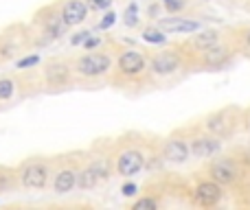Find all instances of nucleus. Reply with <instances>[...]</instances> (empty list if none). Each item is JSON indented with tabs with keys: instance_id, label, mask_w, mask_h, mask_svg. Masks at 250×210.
<instances>
[{
	"instance_id": "f3484780",
	"label": "nucleus",
	"mask_w": 250,
	"mask_h": 210,
	"mask_svg": "<svg viewBox=\"0 0 250 210\" xmlns=\"http://www.w3.org/2000/svg\"><path fill=\"white\" fill-rule=\"evenodd\" d=\"M143 38H145L147 42H151V44H163L165 42V35L160 33V31H151V29H147L145 33H143Z\"/></svg>"
},
{
	"instance_id": "f257e3e1",
	"label": "nucleus",
	"mask_w": 250,
	"mask_h": 210,
	"mask_svg": "<svg viewBox=\"0 0 250 210\" xmlns=\"http://www.w3.org/2000/svg\"><path fill=\"white\" fill-rule=\"evenodd\" d=\"M110 68V59L105 55H86L79 61V73L92 77V75H104Z\"/></svg>"
},
{
	"instance_id": "bb28decb",
	"label": "nucleus",
	"mask_w": 250,
	"mask_h": 210,
	"mask_svg": "<svg viewBox=\"0 0 250 210\" xmlns=\"http://www.w3.org/2000/svg\"><path fill=\"white\" fill-rule=\"evenodd\" d=\"M83 44H86V48H95L97 44H99V38H86V42Z\"/></svg>"
},
{
	"instance_id": "1a4fd4ad",
	"label": "nucleus",
	"mask_w": 250,
	"mask_h": 210,
	"mask_svg": "<svg viewBox=\"0 0 250 210\" xmlns=\"http://www.w3.org/2000/svg\"><path fill=\"white\" fill-rule=\"evenodd\" d=\"M191 151H193L198 158H208V155L220 151V140H213V138H198V140L193 142V147H191Z\"/></svg>"
},
{
	"instance_id": "9d476101",
	"label": "nucleus",
	"mask_w": 250,
	"mask_h": 210,
	"mask_svg": "<svg viewBox=\"0 0 250 210\" xmlns=\"http://www.w3.org/2000/svg\"><path fill=\"white\" fill-rule=\"evenodd\" d=\"M178 68V57L173 53H163L154 59V70L160 75H167V73H173Z\"/></svg>"
},
{
	"instance_id": "f03ea898",
	"label": "nucleus",
	"mask_w": 250,
	"mask_h": 210,
	"mask_svg": "<svg viewBox=\"0 0 250 210\" xmlns=\"http://www.w3.org/2000/svg\"><path fill=\"white\" fill-rule=\"evenodd\" d=\"M46 169L42 167V164H31V167L24 169V173H22V184L26 186V189H42L44 184H46Z\"/></svg>"
},
{
	"instance_id": "6ab92c4d",
	"label": "nucleus",
	"mask_w": 250,
	"mask_h": 210,
	"mask_svg": "<svg viewBox=\"0 0 250 210\" xmlns=\"http://www.w3.org/2000/svg\"><path fill=\"white\" fill-rule=\"evenodd\" d=\"M110 2H112V0H88V7L95 9V11H99V9H108Z\"/></svg>"
},
{
	"instance_id": "f8f14e48",
	"label": "nucleus",
	"mask_w": 250,
	"mask_h": 210,
	"mask_svg": "<svg viewBox=\"0 0 250 210\" xmlns=\"http://www.w3.org/2000/svg\"><path fill=\"white\" fill-rule=\"evenodd\" d=\"M165 31H182V33H191V31H198L200 24L191 20H163L160 22Z\"/></svg>"
},
{
	"instance_id": "7ed1b4c3",
	"label": "nucleus",
	"mask_w": 250,
	"mask_h": 210,
	"mask_svg": "<svg viewBox=\"0 0 250 210\" xmlns=\"http://www.w3.org/2000/svg\"><path fill=\"white\" fill-rule=\"evenodd\" d=\"M143 169V155L138 151H125L119 158V173L121 175H136Z\"/></svg>"
},
{
	"instance_id": "ddd939ff",
	"label": "nucleus",
	"mask_w": 250,
	"mask_h": 210,
	"mask_svg": "<svg viewBox=\"0 0 250 210\" xmlns=\"http://www.w3.org/2000/svg\"><path fill=\"white\" fill-rule=\"evenodd\" d=\"M75 186V173L73 171H62L60 175L55 177V191L57 193H68Z\"/></svg>"
},
{
	"instance_id": "6e6552de",
	"label": "nucleus",
	"mask_w": 250,
	"mask_h": 210,
	"mask_svg": "<svg viewBox=\"0 0 250 210\" xmlns=\"http://www.w3.org/2000/svg\"><path fill=\"white\" fill-rule=\"evenodd\" d=\"M195 197H198L200 204L211 206V204H215L217 199L222 197L220 186H217V184H200L198 189H195Z\"/></svg>"
},
{
	"instance_id": "dca6fc26",
	"label": "nucleus",
	"mask_w": 250,
	"mask_h": 210,
	"mask_svg": "<svg viewBox=\"0 0 250 210\" xmlns=\"http://www.w3.org/2000/svg\"><path fill=\"white\" fill-rule=\"evenodd\" d=\"M13 95V81L11 79H0V99H9Z\"/></svg>"
},
{
	"instance_id": "9b49d317",
	"label": "nucleus",
	"mask_w": 250,
	"mask_h": 210,
	"mask_svg": "<svg viewBox=\"0 0 250 210\" xmlns=\"http://www.w3.org/2000/svg\"><path fill=\"white\" fill-rule=\"evenodd\" d=\"M165 153H167V158L171 160V162H185V160L189 158V147L182 140H171L167 145V149H165Z\"/></svg>"
},
{
	"instance_id": "a878e982",
	"label": "nucleus",
	"mask_w": 250,
	"mask_h": 210,
	"mask_svg": "<svg viewBox=\"0 0 250 210\" xmlns=\"http://www.w3.org/2000/svg\"><path fill=\"white\" fill-rule=\"evenodd\" d=\"M88 35H90V33H86V31H83V33H79L77 38H73V44H83V42H86Z\"/></svg>"
},
{
	"instance_id": "0eeeda50",
	"label": "nucleus",
	"mask_w": 250,
	"mask_h": 210,
	"mask_svg": "<svg viewBox=\"0 0 250 210\" xmlns=\"http://www.w3.org/2000/svg\"><path fill=\"white\" fill-rule=\"evenodd\" d=\"M119 66H121V70L125 75H136V73H141V70H143L145 61H143V57L138 55V53L129 51V53H123V55H121Z\"/></svg>"
},
{
	"instance_id": "5701e85b",
	"label": "nucleus",
	"mask_w": 250,
	"mask_h": 210,
	"mask_svg": "<svg viewBox=\"0 0 250 210\" xmlns=\"http://www.w3.org/2000/svg\"><path fill=\"white\" fill-rule=\"evenodd\" d=\"M127 24H136V7H129L127 9Z\"/></svg>"
},
{
	"instance_id": "393cba45",
	"label": "nucleus",
	"mask_w": 250,
	"mask_h": 210,
	"mask_svg": "<svg viewBox=\"0 0 250 210\" xmlns=\"http://www.w3.org/2000/svg\"><path fill=\"white\" fill-rule=\"evenodd\" d=\"M121 191H123V195H127V197H129V195L136 193V186H134V184H125Z\"/></svg>"
},
{
	"instance_id": "423d86ee",
	"label": "nucleus",
	"mask_w": 250,
	"mask_h": 210,
	"mask_svg": "<svg viewBox=\"0 0 250 210\" xmlns=\"http://www.w3.org/2000/svg\"><path fill=\"white\" fill-rule=\"evenodd\" d=\"M86 11H88V7L82 2V0H70V2L64 7V13H62L64 24H79V22L86 18Z\"/></svg>"
},
{
	"instance_id": "2eb2a0df",
	"label": "nucleus",
	"mask_w": 250,
	"mask_h": 210,
	"mask_svg": "<svg viewBox=\"0 0 250 210\" xmlns=\"http://www.w3.org/2000/svg\"><path fill=\"white\" fill-rule=\"evenodd\" d=\"M215 42H217L215 31H207V33H202V35L195 38V46L198 48H207V46H211V44H215Z\"/></svg>"
},
{
	"instance_id": "412c9836",
	"label": "nucleus",
	"mask_w": 250,
	"mask_h": 210,
	"mask_svg": "<svg viewBox=\"0 0 250 210\" xmlns=\"http://www.w3.org/2000/svg\"><path fill=\"white\" fill-rule=\"evenodd\" d=\"M134 208H136V210H143V208H149V210H154V208H156V202H154V199H143V202L134 204Z\"/></svg>"
},
{
	"instance_id": "cd10ccee",
	"label": "nucleus",
	"mask_w": 250,
	"mask_h": 210,
	"mask_svg": "<svg viewBox=\"0 0 250 210\" xmlns=\"http://www.w3.org/2000/svg\"><path fill=\"white\" fill-rule=\"evenodd\" d=\"M246 42L250 44V31H246Z\"/></svg>"
},
{
	"instance_id": "20e7f679",
	"label": "nucleus",
	"mask_w": 250,
	"mask_h": 210,
	"mask_svg": "<svg viewBox=\"0 0 250 210\" xmlns=\"http://www.w3.org/2000/svg\"><path fill=\"white\" fill-rule=\"evenodd\" d=\"M211 175L215 182H220V184H230V182L237 177V169L233 167V162H229V160H220V162H215L211 167Z\"/></svg>"
},
{
	"instance_id": "4be33fe9",
	"label": "nucleus",
	"mask_w": 250,
	"mask_h": 210,
	"mask_svg": "<svg viewBox=\"0 0 250 210\" xmlns=\"http://www.w3.org/2000/svg\"><path fill=\"white\" fill-rule=\"evenodd\" d=\"M38 57H26V59H20L18 61V68H29V66H35L38 64Z\"/></svg>"
},
{
	"instance_id": "39448f33",
	"label": "nucleus",
	"mask_w": 250,
	"mask_h": 210,
	"mask_svg": "<svg viewBox=\"0 0 250 210\" xmlns=\"http://www.w3.org/2000/svg\"><path fill=\"white\" fill-rule=\"evenodd\" d=\"M101 177H105V164L99 162V164H92L90 169H86V171L79 175V180H75L82 189H92V186H97V182L101 180Z\"/></svg>"
},
{
	"instance_id": "4468645a",
	"label": "nucleus",
	"mask_w": 250,
	"mask_h": 210,
	"mask_svg": "<svg viewBox=\"0 0 250 210\" xmlns=\"http://www.w3.org/2000/svg\"><path fill=\"white\" fill-rule=\"evenodd\" d=\"M204 59H207L208 66H217L220 61L226 59V48H213V51H208L207 55H204Z\"/></svg>"
},
{
	"instance_id": "b1692460",
	"label": "nucleus",
	"mask_w": 250,
	"mask_h": 210,
	"mask_svg": "<svg viewBox=\"0 0 250 210\" xmlns=\"http://www.w3.org/2000/svg\"><path fill=\"white\" fill-rule=\"evenodd\" d=\"M165 4H167V9H171V11H178V9L182 7L178 0H165Z\"/></svg>"
},
{
	"instance_id": "a211bd4d",
	"label": "nucleus",
	"mask_w": 250,
	"mask_h": 210,
	"mask_svg": "<svg viewBox=\"0 0 250 210\" xmlns=\"http://www.w3.org/2000/svg\"><path fill=\"white\" fill-rule=\"evenodd\" d=\"M48 31L53 33V38H57V35H62V31H64V22L57 20V18H53L51 22H48Z\"/></svg>"
},
{
	"instance_id": "aec40b11",
	"label": "nucleus",
	"mask_w": 250,
	"mask_h": 210,
	"mask_svg": "<svg viewBox=\"0 0 250 210\" xmlns=\"http://www.w3.org/2000/svg\"><path fill=\"white\" fill-rule=\"evenodd\" d=\"M114 20H117V16H114V13H108V16L99 22V29H108V26H112Z\"/></svg>"
}]
</instances>
